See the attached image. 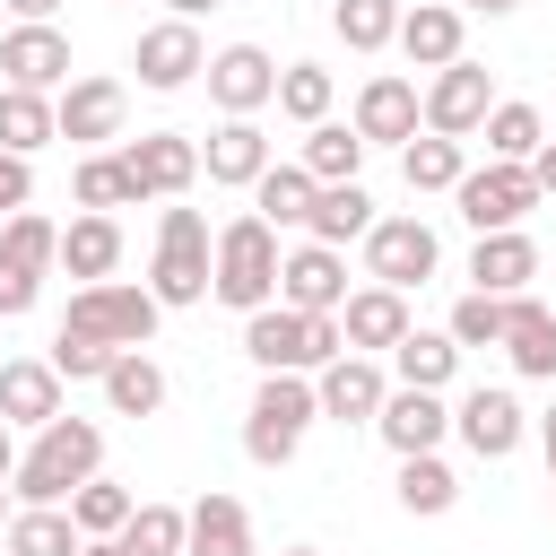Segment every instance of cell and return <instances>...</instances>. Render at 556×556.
<instances>
[{"label":"cell","mask_w":556,"mask_h":556,"mask_svg":"<svg viewBox=\"0 0 556 556\" xmlns=\"http://www.w3.org/2000/svg\"><path fill=\"white\" fill-rule=\"evenodd\" d=\"M0 530H9V486H0Z\"/></svg>","instance_id":"54"},{"label":"cell","mask_w":556,"mask_h":556,"mask_svg":"<svg viewBox=\"0 0 556 556\" xmlns=\"http://www.w3.org/2000/svg\"><path fill=\"white\" fill-rule=\"evenodd\" d=\"M52 417H61V374L43 356H9L0 365V426L17 434V426H52Z\"/></svg>","instance_id":"25"},{"label":"cell","mask_w":556,"mask_h":556,"mask_svg":"<svg viewBox=\"0 0 556 556\" xmlns=\"http://www.w3.org/2000/svg\"><path fill=\"white\" fill-rule=\"evenodd\" d=\"M0 87H26V96H52V87H70V35L61 26H9L0 35Z\"/></svg>","instance_id":"18"},{"label":"cell","mask_w":556,"mask_h":556,"mask_svg":"<svg viewBox=\"0 0 556 556\" xmlns=\"http://www.w3.org/2000/svg\"><path fill=\"white\" fill-rule=\"evenodd\" d=\"M208 217L200 208H165L156 217V261H148V295L165 304V313H182V304H208Z\"/></svg>","instance_id":"5"},{"label":"cell","mask_w":556,"mask_h":556,"mask_svg":"<svg viewBox=\"0 0 556 556\" xmlns=\"http://www.w3.org/2000/svg\"><path fill=\"white\" fill-rule=\"evenodd\" d=\"M295 165L313 174V191H321V182H356V174H365V139H356L348 122H313V130H304V156H295Z\"/></svg>","instance_id":"33"},{"label":"cell","mask_w":556,"mask_h":556,"mask_svg":"<svg viewBox=\"0 0 556 556\" xmlns=\"http://www.w3.org/2000/svg\"><path fill=\"white\" fill-rule=\"evenodd\" d=\"M182 556H252V513H243V495L208 486L200 504H182Z\"/></svg>","instance_id":"21"},{"label":"cell","mask_w":556,"mask_h":556,"mask_svg":"<svg viewBox=\"0 0 556 556\" xmlns=\"http://www.w3.org/2000/svg\"><path fill=\"white\" fill-rule=\"evenodd\" d=\"M530 278H539V243L513 226V235H478V252H469V295H530Z\"/></svg>","instance_id":"24"},{"label":"cell","mask_w":556,"mask_h":556,"mask_svg":"<svg viewBox=\"0 0 556 556\" xmlns=\"http://www.w3.org/2000/svg\"><path fill=\"white\" fill-rule=\"evenodd\" d=\"M547 486H556V478H547Z\"/></svg>","instance_id":"56"},{"label":"cell","mask_w":556,"mask_h":556,"mask_svg":"<svg viewBox=\"0 0 556 556\" xmlns=\"http://www.w3.org/2000/svg\"><path fill=\"white\" fill-rule=\"evenodd\" d=\"M539 452H547V478H556V408L539 417Z\"/></svg>","instance_id":"52"},{"label":"cell","mask_w":556,"mask_h":556,"mask_svg":"<svg viewBox=\"0 0 556 556\" xmlns=\"http://www.w3.org/2000/svg\"><path fill=\"white\" fill-rule=\"evenodd\" d=\"M278 304H287V313H339V304H348V261H339L330 243L278 252Z\"/></svg>","instance_id":"16"},{"label":"cell","mask_w":556,"mask_h":556,"mask_svg":"<svg viewBox=\"0 0 556 556\" xmlns=\"http://www.w3.org/2000/svg\"><path fill=\"white\" fill-rule=\"evenodd\" d=\"M208 295L226 313H261L278 304V226L261 217H226L217 243H208Z\"/></svg>","instance_id":"2"},{"label":"cell","mask_w":556,"mask_h":556,"mask_svg":"<svg viewBox=\"0 0 556 556\" xmlns=\"http://www.w3.org/2000/svg\"><path fill=\"white\" fill-rule=\"evenodd\" d=\"M486 113H495V78H486L469 52H460L452 70H434V78H426V96H417V122H426L434 139H469Z\"/></svg>","instance_id":"9"},{"label":"cell","mask_w":556,"mask_h":556,"mask_svg":"<svg viewBox=\"0 0 556 556\" xmlns=\"http://www.w3.org/2000/svg\"><path fill=\"white\" fill-rule=\"evenodd\" d=\"M78 556H130L122 539H78Z\"/></svg>","instance_id":"53"},{"label":"cell","mask_w":556,"mask_h":556,"mask_svg":"<svg viewBox=\"0 0 556 556\" xmlns=\"http://www.w3.org/2000/svg\"><path fill=\"white\" fill-rule=\"evenodd\" d=\"M70 200H78V208H96V217H113V208H139V182H130L122 148H96V156H78V174H70Z\"/></svg>","instance_id":"31"},{"label":"cell","mask_w":556,"mask_h":556,"mask_svg":"<svg viewBox=\"0 0 556 556\" xmlns=\"http://www.w3.org/2000/svg\"><path fill=\"white\" fill-rule=\"evenodd\" d=\"M0 539H9V556H78V521L61 504H17Z\"/></svg>","instance_id":"36"},{"label":"cell","mask_w":556,"mask_h":556,"mask_svg":"<svg viewBox=\"0 0 556 556\" xmlns=\"http://www.w3.org/2000/svg\"><path fill=\"white\" fill-rule=\"evenodd\" d=\"M122 122H130V87H122V78H70V87L52 96V130L78 139V148L122 139Z\"/></svg>","instance_id":"11"},{"label":"cell","mask_w":556,"mask_h":556,"mask_svg":"<svg viewBox=\"0 0 556 556\" xmlns=\"http://www.w3.org/2000/svg\"><path fill=\"white\" fill-rule=\"evenodd\" d=\"M495 348L513 356L521 382H556V313H547L539 295H513V304H504V339H495Z\"/></svg>","instance_id":"22"},{"label":"cell","mask_w":556,"mask_h":556,"mask_svg":"<svg viewBox=\"0 0 556 556\" xmlns=\"http://www.w3.org/2000/svg\"><path fill=\"white\" fill-rule=\"evenodd\" d=\"M61 513L78 521V539H122V521L139 513V495H130V486H113V478L96 469V478H87V486H78V495H70Z\"/></svg>","instance_id":"37"},{"label":"cell","mask_w":556,"mask_h":556,"mask_svg":"<svg viewBox=\"0 0 556 556\" xmlns=\"http://www.w3.org/2000/svg\"><path fill=\"white\" fill-rule=\"evenodd\" d=\"M61 269H70L78 287H104V278L122 269V217H96V208H78V217L61 226Z\"/></svg>","instance_id":"27"},{"label":"cell","mask_w":556,"mask_h":556,"mask_svg":"<svg viewBox=\"0 0 556 556\" xmlns=\"http://www.w3.org/2000/svg\"><path fill=\"white\" fill-rule=\"evenodd\" d=\"M469 174V139H434V130H417L408 148H400V182L408 191H452Z\"/></svg>","instance_id":"34"},{"label":"cell","mask_w":556,"mask_h":556,"mask_svg":"<svg viewBox=\"0 0 556 556\" xmlns=\"http://www.w3.org/2000/svg\"><path fill=\"white\" fill-rule=\"evenodd\" d=\"M96 391H104V408H113V417H156V408H165V365H156L148 348H122V356L104 365V382H96Z\"/></svg>","instance_id":"29"},{"label":"cell","mask_w":556,"mask_h":556,"mask_svg":"<svg viewBox=\"0 0 556 556\" xmlns=\"http://www.w3.org/2000/svg\"><path fill=\"white\" fill-rule=\"evenodd\" d=\"M26 200H35V165L26 156H0V217H17Z\"/></svg>","instance_id":"46"},{"label":"cell","mask_w":556,"mask_h":556,"mask_svg":"<svg viewBox=\"0 0 556 556\" xmlns=\"http://www.w3.org/2000/svg\"><path fill=\"white\" fill-rule=\"evenodd\" d=\"M9 478H17V434L0 426V486H9Z\"/></svg>","instance_id":"51"},{"label":"cell","mask_w":556,"mask_h":556,"mask_svg":"<svg viewBox=\"0 0 556 556\" xmlns=\"http://www.w3.org/2000/svg\"><path fill=\"white\" fill-rule=\"evenodd\" d=\"M391 43L408 52V70H452L460 61V9L452 0H417V9H400Z\"/></svg>","instance_id":"26"},{"label":"cell","mask_w":556,"mask_h":556,"mask_svg":"<svg viewBox=\"0 0 556 556\" xmlns=\"http://www.w3.org/2000/svg\"><path fill=\"white\" fill-rule=\"evenodd\" d=\"M200 174H208L217 191H252V182L269 174V139H261V122H217L208 148H200Z\"/></svg>","instance_id":"23"},{"label":"cell","mask_w":556,"mask_h":556,"mask_svg":"<svg viewBox=\"0 0 556 556\" xmlns=\"http://www.w3.org/2000/svg\"><path fill=\"white\" fill-rule=\"evenodd\" d=\"M382 400H391V374H382L374 356H330V365L313 374V408L339 417V426H374Z\"/></svg>","instance_id":"17"},{"label":"cell","mask_w":556,"mask_h":556,"mask_svg":"<svg viewBox=\"0 0 556 556\" xmlns=\"http://www.w3.org/2000/svg\"><path fill=\"white\" fill-rule=\"evenodd\" d=\"M504 304H513V295H460L452 321H443V339H452V348H495V339H504Z\"/></svg>","instance_id":"44"},{"label":"cell","mask_w":556,"mask_h":556,"mask_svg":"<svg viewBox=\"0 0 556 556\" xmlns=\"http://www.w3.org/2000/svg\"><path fill=\"white\" fill-rule=\"evenodd\" d=\"M530 182H539V200H556V139H539V156H530Z\"/></svg>","instance_id":"47"},{"label":"cell","mask_w":556,"mask_h":556,"mask_svg":"<svg viewBox=\"0 0 556 556\" xmlns=\"http://www.w3.org/2000/svg\"><path fill=\"white\" fill-rule=\"evenodd\" d=\"M208 104L226 113V122H252L269 96H278V61L261 52V43H226V52H208Z\"/></svg>","instance_id":"10"},{"label":"cell","mask_w":556,"mask_h":556,"mask_svg":"<svg viewBox=\"0 0 556 556\" xmlns=\"http://www.w3.org/2000/svg\"><path fill=\"white\" fill-rule=\"evenodd\" d=\"M452 9H460V17H513L521 0H452Z\"/></svg>","instance_id":"49"},{"label":"cell","mask_w":556,"mask_h":556,"mask_svg":"<svg viewBox=\"0 0 556 556\" xmlns=\"http://www.w3.org/2000/svg\"><path fill=\"white\" fill-rule=\"evenodd\" d=\"M400 504H408V513H452V504H460V478H452V460H443V452H417V460H400Z\"/></svg>","instance_id":"41"},{"label":"cell","mask_w":556,"mask_h":556,"mask_svg":"<svg viewBox=\"0 0 556 556\" xmlns=\"http://www.w3.org/2000/svg\"><path fill=\"white\" fill-rule=\"evenodd\" d=\"M452 208H460L469 235H513L539 208V182H530V165H469L452 182Z\"/></svg>","instance_id":"7"},{"label":"cell","mask_w":556,"mask_h":556,"mask_svg":"<svg viewBox=\"0 0 556 556\" xmlns=\"http://www.w3.org/2000/svg\"><path fill=\"white\" fill-rule=\"evenodd\" d=\"M408 330H417V321H408V295H391V287H348V304H339L348 356H391Z\"/></svg>","instance_id":"19"},{"label":"cell","mask_w":556,"mask_h":556,"mask_svg":"<svg viewBox=\"0 0 556 556\" xmlns=\"http://www.w3.org/2000/svg\"><path fill=\"white\" fill-rule=\"evenodd\" d=\"M330 26H339V43H348V52H382V43L400 35V0H339V9H330Z\"/></svg>","instance_id":"42"},{"label":"cell","mask_w":556,"mask_h":556,"mask_svg":"<svg viewBox=\"0 0 556 556\" xmlns=\"http://www.w3.org/2000/svg\"><path fill=\"white\" fill-rule=\"evenodd\" d=\"M330 96H339V78H330L321 61H287V70H278V96H269V104H278L287 122H304V130H313V122H330Z\"/></svg>","instance_id":"38"},{"label":"cell","mask_w":556,"mask_h":556,"mask_svg":"<svg viewBox=\"0 0 556 556\" xmlns=\"http://www.w3.org/2000/svg\"><path fill=\"white\" fill-rule=\"evenodd\" d=\"M61 321L87 330V339H104V348H148L156 321H165V304H156L148 287H130V278H104V287H78Z\"/></svg>","instance_id":"6"},{"label":"cell","mask_w":556,"mask_h":556,"mask_svg":"<svg viewBox=\"0 0 556 556\" xmlns=\"http://www.w3.org/2000/svg\"><path fill=\"white\" fill-rule=\"evenodd\" d=\"M452 434H460L478 460H513V452H521V434H530V408H521L504 382H478V391L452 408Z\"/></svg>","instance_id":"13"},{"label":"cell","mask_w":556,"mask_h":556,"mask_svg":"<svg viewBox=\"0 0 556 556\" xmlns=\"http://www.w3.org/2000/svg\"><path fill=\"white\" fill-rule=\"evenodd\" d=\"M365 148H408L426 122H417V78H400V70H374L365 87H356V122H348Z\"/></svg>","instance_id":"14"},{"label":"cell","mask_w":556,"mask_h":556,"mask_svg":"<svg viewBox=\"0 0 556 556\" xmlns=\"http://www.w3.org/2000/svg\"><path fill=\"white\" fill-rule=\"evenodd\" d=\"M0 261H9V269H26V278H43V269L61 261V226H52V217H35V208L0 217Z\"/></svg>","instance_id":"40"},{"label":"cell","mask_w":556,"mask_h":556,"mask_svg":"<svg viewBox=\"0 0 556 556\" xmlns=\"http://www.w3.org/2000/svg\"><path fill=\"white\" fill-rule=\"evenodd\" d=\"M304 208H313V174L269 156V174L252 182V217H261V226H304Z\"/></svg>","instance_id":"39"},{"label":"cell","mask_w":556,"mask_h":556,"mask_svg":"<svg viewBox=\"0 0 556 556\" xmlns=\"http://www.w3.org/2000/svg\"><path fill=\"white\" fill-rule=\"evenodd\" d=\"M113 356H122V348H104V339H87V330H70V321H61V339H52V356H43V365H52L61 382H104V365H113Z\"/></svg>","instance_id":"45"},{"label":"cell","mask_w":556,"mask_h":556,"mask_svg":"<svg viewBox=\"0 0 556 556\" xmlns=\"http://www.w3.org/2000/svg\"><path fill=\"white\" fill-rule=\"evenodd\" d=\"M61 130H52V96H26V87H0V156H26L35 165V148H52Z\"/></svg>","instance_id":"35"},{"label":"cell","mask_w":556,"mask_h":556,"mask_svg":"<svg viewBox=\"0 0 556 556\" xmlns=\"http://www.w3.org/2000/svg\"><path fill=\"white\" fill-rule=\"evenodd\" d=\"M278 556H321V547H278Z\"/></svg>","instance_id":"55"},{"label":"cell","mask_w":556,"mask_h":556,"mask_svg":"<svg viewBox=\"0 0 556 556\" xmlns=\"http://www.w3.org/2000/svg\"><path fill=\"white\" fill-rule=\"evenodd\" d=\"M122 547L130 556H182V504H139L122 521Z\"/></svg>","instance_id":"43"},{"label":"cell","mask_w":556,"mask_h":556,"mask_svg":"<svg viewBox=\"0 0 556 556\" xmlns=\"http://www.w3.org/2000/svg\"><path fill=\"white\" fill-rule=\"evenodd\" d=\"M365 226H374L365 182H321V191H313V208H304V243H330V252L365 243Z\"/></svg>","instance_id":"28"},{"label":"cell","mask_w":556,"mask_h":556,"mask_svg":"<svg viewBox=\"0 0 556 556\" xmlns=\"http://www.w3.org/2000/svg\"><path fill=\"white\" fill-rule=\"evenodd\" d=\"M243 356H252L261 374H321L330 356H348V339H339V313L261 304V313H243Z\"/></svg>","instance_id":"3"},{"label":"cell","mask_w":556,"mask_h":556,"mask_svg":"<svg viewBox=\"0 0 556 556\" xmlns=\"http://www.w3.org/2000/svg\"><path fill=\"white\" fill-rule=\"evenodd\" d=\"M321 408H313V374H261V391H252V408H243V460H261V469H287L295 452H304V426H313Z\"/></svg>","instance_id":"4"},{"label":"cell","mask_w":556,"mask_h":556,"mask_svg":"<svg viewBox=\"0 0 556 556\" xmlns=\"http://www.w3.org/2000/svg\"><path fill=\"white\" fill-rule=\"evenodd\" d=\"M434 261H443V243H434L426 217H374V226H365V278H374V287L408 295V287L434 278Z\"/></svg>","instance_id":"8"},{"label":"cell","mask_w":556,"mask_h":556,"mask_svg":"<svg viewBox=\"0 0 556 556\" xmlns=\"http://www.w3.org/2000/svg\"><path fill=\"white\" fill-rule=\"evenodd\" d=\"M122 165H130L139 200H182V191L200 182V139H182V130H139V139H122Z\"/></svg>","instance_id":"12"},{"label":"cell","mask_w":556,"mask_h":556,"mask_svg":"<svg viewBox=\"0 0 556 556\" xmlns=\"http://www.w3.org/2000/svg\"><path fill=\"white\" fill-rule=\"evenodd\" d=\"M104 469V426L96 417H52V426H35V443L17 452V478H9V495L17 504H70L87 478Z\"/></svg>","instance_id":"1"},{"label":"cell","mask_w":556,"mask_h":556,"mask_svg":"<svg viewBox=\"0 0 556 556\" xmlns=\"http://www.w3.org/2000/svg\"><path fill=\"white\" fill-rule=\"evenodd\" d=\"M374 434H382L400 460H417V452H443L452 408H443V391H400V382H391V400L374 408Z\"/></svg>","instance_id":"20"},{"label":"cell","mask_w":556,"mask_h":556,"mask_svg":"<svg viewBox=\"0 0 556 556\" xmlns=\"http://www.w3.org/2000/svg\"><path fill=\"white\" fill-rule=\"evenodd\" d=\"M52 9H61V0H9V17H17V26H52Z\"/></svg>","instance_id":"48"},{"label":"cell","mask_w":556,"mask_h":556,"mask_svg":"<svg viewBox=\"0 0 556 556\" xmlns=\"http://www.w3.org/2000/svg\"><path fill=\"white\" fill-rule=\"evenodd\" d=\"M452 374H460V348H452L443 330H408V339L391 348V382H400V391H443Z\"/></svg>","instance_id":"32"},{"label":"cell","mask_w":556,"mask_h":556,"mask_svg":"<svg viewBox=\"0 0 556 556\" xmlns=\"http://www.w3.org/2000/svg\"><path fill=\"white\" fill-rule=\"evenodd\" d=\"M478 130H486V165H530L539 139H547L539 104H521V96H495V113H486Z\"/></svg>","instance_id":"30"},{"label":"cell","mask_w":556,"mask_h":556,"mask_svg":"<svg viewBox=\"0 0 556 556\" xmlns=\"http://www.w3.org/2000/svg\"><path fill=\"white\" fill-rule=\"evenodd\" d=\"M130 70H139V87H148V96H174V87H191V78L208 70V43H200V26L165 17V26H148V35H139Z\"/></svg>","instance_id":"15"},{"label":"cell","mask_w":556,"mask_h":556,"mask_svg":"<svg viewBox=\"0 0 556 556\" xmlns=\"http://www.w3.org/2000/svg\"><path fill=\"white\" fill-rule=\"evenodd\" d=\"M165 9H174V17H182V26H200V17H208V9H217V0H165Z\"/></svg>","instance_id":"50"}]
</instances>
